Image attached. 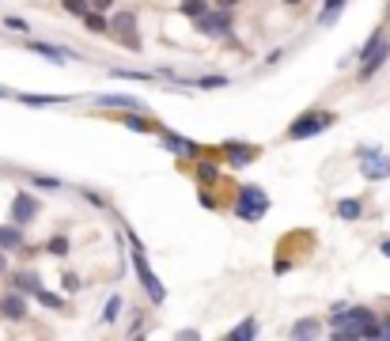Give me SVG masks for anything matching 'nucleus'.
<instances>
[{"mask_svg": "<svg viewBox=\"0 0 390 341\" xmlns=\"http://www.w3.org/2000/svg\"><path fill=\"white\" fill-rule=\"evenodd\" d=\"M326 326H330L337 338L356 341V338H375V326H379V318H375L372 307H360V303H356V307H337Z\"/></svg>", "mask_w": 390, "mask_h": 341, "instance_id": "f257e3e1", "label": "nucleus"}, {"mask_svg": "<svg viewBox=\"0 0 390 341\" xmlns=\"http://www.w3.org/2000/svg\"><path fill=\"white\" fill-rule=\"evenodd\" d=\"M125 239H129V251H133V273H137L140 288H144V296L159 307V303H167V288H163V281L155 277V269L148 266V254H144V243L137 239V231L133 227H125Z\"/></svg>", "mask_w": 390, "mask_h": 341, "instance_id": "f03ea898", "label": "nucleus"}, {"mask_svg": "<svg viewBox=\"0 0 390 341\" xmlns=\"http://www.w3.org/2000/svg\"><path fill=\"white\" fill-rule=\"evenodd\" d=\"M390 61V38L382 31H375L372 38L364 42V49H360V68H356V80L367 84L375 80V73H379L382 65Z\"/></svg>", "mask_w": 390, "mask_h": 341, "instance_id": "7ed1b4c3", "label": "nucleus"}, {"mask_svg": "<svg viewBox=\"0 0 390 341\" xmlns=\"http://www.w3.org/2000/svg\"><path fill=\"white\" fill-rule=\"evenodd\" d=\"M337 122V114L330 110H303L300 118H292V125H288L285 137L288 140H311V137H322L330 125Z\"/></svg>", "mask_w": 390, "mask_h": 341, "instance_id": "20e7f679", "label": "nucleus"}, {"mask_svg": "<svg viewBox=\"0 0 390 341\" xmlns=\"http://www.w3.org/2000/svg\"><path fill=\"white\" fill-rule=\"evenodd\" d=\"M231 212H235L239 220H246V224H258L269 212V194L261 186H239V197H235V205H231Z\"/></svg>", "mask_w": 390, "mask_h": 341, "instance_id": "39448f33", "label": "nucleus"}, {"mask_svg": "<svg viewBox=\"0 0 390 341\" xmlns=\"http://www.w3.org/2000/svg\"><path fill=\"white\" fill-rule=\"evenodd\" d=\"M106 34H114L129 53H140V34H137V16L133 12H118V16H106Z\"/></svg>", "mask_w": 390, "mask_h": 341, "instance_id": "423d86ee", "label": "nucleus"}, {"mask_svg": "<svg viewBox=\"0 0 390 341\" xmlns=\"http://www.w3.org/2000/svg\"><path fill=\"white\" fill-rule=\"evenodd\" d=\"M356 160H360V175L367 182H382L390 179V155H382L379 148H356Z\"/></svg>", "mask_w": 390, "mask_h": 341, "instance_id": "0eeeda50", "label": "nucleus"}, {"mask_svg": "<svg viewBox=\"0 0 390 341\" xmlns=\"http://www.w3.org/2000/svg\"><path fill=\"white\" fill-rule=\"evenodd\" d=\"M201 34L209 38H231V8H220V12H205V16L190 19Z\"/></svg>", "mask_w": 390, "mask_h": 341, "instance_id": "6e6552de", "label": "nucleus"}, {"mask_svg": "<svg viewBox=\"0 0 390 341\" xmlns=\"http://www.w3.org/2000/svg\"><path fill=\"white\" fill-rule=\"evenodd\" d=\"M42 212V201L34 194H27V190H19L16 197H12V224H19V227H27L34 216Z\"/></svg>", "mask_w": 390, "mask_h": 341, "instance_id": "1a4fd4ad", "label": "nucleus"}, {"mask_svg": "<svg viewBox=\"0 0 390 341\" xmlns=\"http://www.w3.org/2000/svg\"><path fill=\"white\" fill-rule=\"evenodd\" d=\"M224 155L231 160V167H250V163L258 160V148L239 140V137H231V140H224Z\"/></svg>", "mask_w": 390, "mask_h": 341, "instance_id": "9d476101", "label": "nucleus"}, {"mask_svg": "<svg viewBox=\"0 0 390 341\" xmlns=\"http://www.w3.org/2000/svg\"><path fill=\"white\" fill-rule=\"evenodd\" d=\"M0 315L8 318V323H23V318L31 315V307H27V296L16 292V288H12L8 296H0Z\"/></svg>", "mask_w": 390, "mask_h": 341, "instance_id": "9b49d317", "label": "nucleus"}, {"mask_svg": "<svg viewBox=\"0 0 390 341\" xmlns=\"http://www.w3.org/2000/svg\"><path fill=\"white\" fill-rule=\"evenodd\" d=\"M155 133H159V144L167 148V152H174V155H197V144H194V140H186L182 133H174V129H163V125H159Z\"/></svg>", "mask_w": 390, "mask_h": 341, "instance_id": "f8f14e48", "label": "nucleus"}, {"mask_svg": "<svg viewBox=\"0 0 390 341\" xmlns=\"http://www.w3.org/2000/svg\"><path fill=\"white\" fill-rule=\"evenodd\" d=\"M99 106H106V110H148L144 106V99H137V95H99L95 99Z\"/></svg>", "mask_w": 390, "mask_h": 341, "instance_id": "ddd939ff", "label": "nucleus"}, {"mask_svg": "<svg viewBox=\"0 0 390 341\" xmlns=\"http://www.w3.org/2000/svg\"><path fill=\"white\" fill-rule=\"evenodd\" d=\"M27 247V236L19 224H0V251L12 254V251H23Z\"/></svg>", "mask_w": 390, "mask_h": 341, "instance_id": "4468645a", "label": "nucleus"}, {"mask_svg": "<svg viewBox=\"0 0 390 341\" xmlns=\"http://www.w3.org/2000/svg\"><path fill=\"white\" fill-rule=\"evenodd\" d=\"M27 49H31V53H38V57L57 61V65H65V61H73V57H76V53H68V49L53 46V42H27Z\"/></svg>", "mask_w": 390, "mask_h": 341, "instance_id": "2eb2a0df", "label": "nucleus"}, {"mask_svg": "<svg viewBox=\"0 0 390 341\" xmlns=\"http://www.w3.org/2000/svg\"><path fill=\"white\" fill-rule=\"evenodd\" d=\"M12 288L23 296H34V288H42V277L34 269H19V273H12Z\"/></svg>", "mask_w": 390, "mask_h": 341, "instance_id": "dca6fc26", "label": "nucleus"}, {"mask_svg": "<svg viewBox=\"0 0 390 341\" xmlns=\"http://www.w3.org/2000/svg\"><path fill=\"white\" fill-rule=\"evenodd\" d=\"M125 129L129 133H155L159 125L152 118H144V110H125Z\"/></svg>", "mask_w": 390, "mask_h": 341, "instance_id": "f3484780", "label": "nucleus"}, {"mask_svg": "<svg viewBox=\"0 0 390 341\" xmlns=\"http://www.w3.org/2000/svg\"><path fill=\"white\" fill-rule=\"evenodd\" d=\"M16 99L23 106H61V103H68L73 95H31V91H19Z\"/></svg>", "mask_w": 390, "mask_h": 341, "instance_id": "a211bd4d", "label": "nucleus"}, {"mask_svg": "<svg viewBox=\"0 0 390 341\" xmlns=\"http://www.w3.org/2000/svg\"><path fill=\"white\" fill-rule=\"evenodd\" d=\"M345 0H322V12H318V27H333L337 16H341Z\"/></svg>", "mask_w": 390, "mask_h": 341, "instance_id": "6ab92c4d", "label": "nucleus"}, {"mask_svg": "<svg viewBox=\"0 0 390 341\" xmlns=\"http://www.w3.org/2000/svg\"><path fill=\"white\" fill-rule=\"evenodd\" d=\"M337 216L341 220H360L364 216V201H360V197H345V201H337Z\"/></svg>", "mask_w": 390, "mask_h": 341, "instance_id": "aec40b11", "label": "nucleus"}, {"mask_svg": "<svg viewBox=\"0 0 390 341\" xmlns=\"http://www.w3.org/2000/svg\"><path fill=\"white\" fill-rule=\"evenodd\" d=\"M254 333H258V318H254V315H250V318H243V323H239V326H235V330H231V333H228V338H231V341H250V338H254Z\"/></svg>", "mask_w": 390, "mask_h": 341, "instance_id": "412c9836", "label": "nucleus"}, {"mask_svg": "<svg viewBox=\"0 0 390 341\" xmlns=\"http://www.w3.org/2000/svg\"><path fill=\"white\" fill-rule=\"evenodd\" d=\"M118 315H122V296H110V300H106L103 303V315H99V323H106V326H110V323H118Z\"/></svg>", "mask_w": 390, "mask_h": 341, "instance_id": "4be33fe9", "label": "nucleus"}, {"mask_svg": "<svg viewBox=\"0 0 390 341\" xmlns=\"http://www.w3.org/2000/svg\"><path fill=\"white\" fill-rule=\"evenodd\" d=\"M288 333H292V338H315V333H322V323H318V318H303V323H296Z\"/></svg>", "mask_w": 390, "mask_h": 341, "instance_id": "5701e85b", "label": "nucleus"}, {"mask_svg": "<svg viewBox=\"0 0 390 341\" xmlns=\"http://www.w3.org/2000/svg\"><path fill=\"white\" fill-rule=\"evenodd\" d=\"M34 300H38L42 307H49V311H61V307H65V300H61L57 292H46V288H34Z\"/></svg>", "mask_w": 390, "mask_h": 341, "instance_id": "b1692460", "label": "nucleus"}, {"mask_svg": "<svg viewBox=\"0 0 390 341\" xmlns=\"http://www.w3.org/2000/svg\"><path fill=\"white\" fill-rule=\"evenodd\" d=\"M83 27H88V31H95V34H106V12L91 8L88 16H83Z\"/></svg>", "mask_w": 390, "mask_h": 341, "instance_id": "393cba45", "label": "nucleus"}, {"mask_svg": "<svg viewBox=\"0 0 390 341\" xmlns=\"http://www.w3.org/2000/svg\"><path fill=\"white\" fill-rule=\"evenodd\" d=\"M179 12H182L186 19H197V16H205V12H209V4H205V0H182Z\"/></svg>", "mask_w": 390, "mask_h": 341, "instance_id": "a878e982", "label": "nucleus"}, {"mask_svg": "<svg viewBox=\"0 0 390 341\" xmlns=\"http://www.w3.org/2000/svg\"><path fill=\"white\" fill-rule=\"evenodd\" d=\"M197 182H201V186H212V182H216V163H209V160L197 163Z\"/></svg>", "mask_w": 390, "mask_h": 341, "instance_id": "bb28decb", "label": "nucleus"}, {"mask_svg": "<svg viewBox=\"0 0 390 341\" xmlns=\"http://www.w3.org/2000/svg\"><path fill=\"white\" fill-rule=\"evenodd\" d=\"M27 179H31L38 190H61V179H53V175H34V170H31Z\"/></svg>", "mask_w": 390, "mask_h": 341, "instance_id": "cd10ccee", "label": "nucleus"}, {"mask_svg": "<svg viewBox=\"0 0 390 341\" xmlns=\"http://www.w3.org/2000/svg\"><path fill=\"white\" fill-rule=\"evenodd\" d=\"M46 251L57 254V258H65V254H68V236H53V239L46 243Z\"/></svg>", "mask_w": 390, "mask_h": 341, "instance_id": "c85d7f7f", "label": "nucleus"}, {"mask_svg": "<svg viewBox=\"0 0 390 341\" xmlns=\"http://www.w3.org/2000/svg\"><path fill=\"white\" fill-rule=\"evenodd\" d=\"M61 4H65V12H68V16H80V19L91 12V8H88V0H61Z\"/></svg>", "mask_w": 390, "mask_h": 341, "instance_id": "c756f323", "label": "nucleus"}, {"mask_svg": "<svg viewBox=\"0 0 390 341\" xmlns=\"http://www.w3.org/2000/svg\"><path fill=\"white\" fill-rule=\"evenodd\" d=\"M80 197H83L88 205H95V209H110V201H106L103 194H95V190H80Z\"/></svg>", "mask_w": 390, "mask_h": 341, "instance_id": "7c9ffc66", "label": "nucleus"}, {"mask_svg": "<svg viewBox=\"0 0 390 341\" xmlns=\"http://www.w3.org/2000/svg\"><path fill=\"white\" fill-rule=\"evenodd\" d=\"M4 27H8V31L27 34V19H19V16H4Z\"/></svg>", "mask_w": 390, "mask_h": 341, "instance_id": "2f4dec72", "label": "nucleus"}, {"mask_svg": "<svg viewBox=\"0 0 390 341\" xmlns=\"http://www.w3.org/2000/svg\"><path fill=\"white\" fill-rule=\"evenodd\" d=\"M110 4L114 0H88V8H95V12H110Z\"/></svg>", "mask_w": 390, "mask_h": 341, "instance_id": "473e14b6", "label": "nucleus"}, {"mask_svg": "<svg viewBox=\"0 0 390 341\" xmlns=\"http://www.w3.org/2000/svg\"><path fill=\"white\" fill-rule=\"evenodd\" d=\"M285 53H288V49H285V46H281V49H273V53H269V57H265V65H276V61H281V57H285Z\"/></svg>", "mask_w": 390, "mask_h": 341, "instance_id": "72a5a7b5", "label": "nucleus"}, {"mask_svg": "<svg viewBox=\"0 0 390 341\" xmlns=\"http://www.w3.org/2000/svg\"><path fill=\"white\" fill-rule=\"evenodd\" d=\"M76 284H80V281H76V273H65V292H76Z\"/></svg>", "mask_w": 390, "mask_h": 341, "instance_id": "f704fd0d", "label": "nucleus"}, {"mask_svg": "<svg viewBox=\"0 0 390 341\" xmlns=\"http://www.w3.org/2000/svg\"><path fill=\"white\" fill-rule=\"evenodd\" d=\"M201 205H205V209H216V201H212V194H209V190H201Z\"/></svg>", "mask_w": 390, "mask_h": 341, "instance_id": "c9c22d12", "label": "nucleus"}, {"mask_svg": "<svg viewBox=\"0 0 390 341\" xmlns=\"http://www.w3.org/2000/svg\"><path fill=\"white\" fill-rule=\"evenodd\" d=\"M4 269H8V254L0 251V273H4Z\"/></svg>", "mask_w": 390, "mask_h": 341, "instance_id": "e433bc0d", "label": "nucleus"}, {"mask_svg": "<svg viewBox=\"0 0 390 341\" xmlns=\"http://www.w3.org/2000/svg\"><path fill=\"white\" fill-rule=\"evenodd\" d=\"M379 251H382V254H387V258H390V239H382V243H379Z\"/></svg>", "mask_w": 390, "mask_h": 341, "instance_id": "4c0bfd02", "label": "nucleus"}, {"mask_svg": "<svg viewBox=\"0 0 390 341\" xmlns=\"http://www.w3.org/2000/svg\"><path fill=\"white\" fill-rule=\"evenodd\" d=\"M239 0H220V8H235Z\"/></svg>", "mask_w": 390, "mask_h": 341, "instance_id": "58836bf2", "label": "nucleus"}, {"mask_svg": "<svg viewBox=\"0 0 390 341\" xmlns=\"http://www.w3.org/2000/svg\"><path fill=\"white\" fill-rule=\"evenodd\" d=\"M0 99H12V91H8V88H0Z\"/></svg>", "mask_w": 390, "mask_h": 341, "instance_id": "ea45409f", "label": "nucleus"}, {"mask_svg": "<svg viewBox=\"0 0 390 341\" xmlns=\"http://www.w3.org/2000/svg\"><path fill=\"white\" fill-rule=\"evenodd\" d=\"M285 4H300V0H285Z\"/></svg>", "mask_w": 390, "mask_h": 341, "instance_id": "a19ab883", "label": "nucleus"}, {"mask_svg": "<svg viewBox=\"0 0 390 341\" xmlns=\"http://www.w3.org/2000/svg\"><path fill=\"white\" fill-rule=\"evenodd\" d=\"M387 19H390V4H387Z\"/></svg>", "mask_w": 390, "mask_h": 341, "instance_id": "79ce46f5", "label": "nucleus"}]
</instances>
